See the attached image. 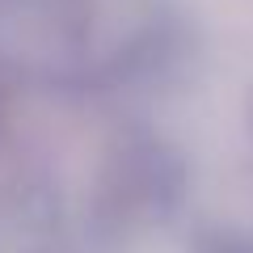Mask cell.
Returning a JSON list of instances; mask_svg holds the SVG:
<instances>
[{"label":"cell","mask_w":253,"mask_h":253,"mask_svg":"<svg viewBox=\"0 0 253 253\" xmlns=\"http://www.w3.org/2000/svg\"><path fill=\"white\" fill-rule=\"evenodd\" d=\"M165 0H0V59L81 81L126 68L156 42Z\"/></svg>","instance_id":"6da1fadb"},{"label":"cell","mask_w":253,"mask_h":253,"mask_svg":"<svg viewBox=\"0 0 253 253\" xmlns=\"http://www.w3.org/2000/svg\"><path fill=\"white\" fill-rule=\"evenodd\" d=\"M241 253H249V249H241Z\"/></svg>","instance_id":"7a4b0ae2"}]
</instances>
